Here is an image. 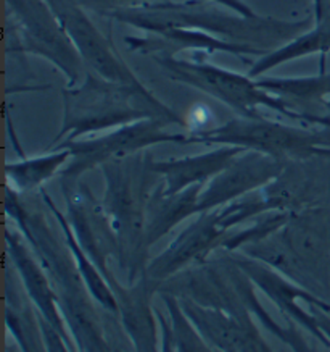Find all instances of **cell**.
Instances as JSON below:
<instances>
[{
    "mask_svg": "<svg viewBox=\"0 0 330 352\" xmlns=\"http://www.w3.org/2000/svg\"><path fill=\"white\" fill-rule=\"evenodd\" d=\"M7 54L37 55L54 65L67 78V87L78 86L86 65L62 23L45 0H7Z\"/></svg>",
    "mask_w": 330,
    "mask_h": 352,
    "instance_id": "obj_6",
    "label": "cell"
},
{
    "mask_svg": "<svg viewBox=\"0 0 330 352\" xmlns=\"http://www.w3.org/2000/svg\"><path fill=\"white\" fill-rule=\"evenodd\" d=\"M325 58H320V72L314 76L258 78L257 85L269 94L295 104H322L330 97V73H325Z\"/></svg>",
    "mask_w": 330,
    "mask_h": 352,
    "instance_id": "obj_23",
    "label": "cell"
},
{
    "mask_svg": "<svg viewBox=\"0 0 330 352\" xmlns=\"http://www.w3.org/2000/svg\"><path fill=\"white\" fill-rule=\"evenodd\" d=\"M84 10L99 13L102 16H108L110 13L126 8H136L147 6V3L161 2V0H76Z\"/></svg>",
    "mask_w": 330,
    "mask_h": 352,
    "instance_id": "obj_26",
    "label": "cell"
},
{
    "mask_svg": "<svg viewBox=\"0 0 330 352\" xmlns=\"http://www.w3.org/2000/svg\"><path fill=\"white\" fill-rule=\"evenodd\" d=\"M63 30L81 55L86 69L97 73L108 81L129 86H143L136 73L128 67L123 57L116 52L110 36H105L91 18L86 15L76 0H45Z\"/></svg>",
    "mask_w": 330,
    "mask_h": 352,
    "instance_id": "obj_9",
    "label": "cell"
},
{
    "mask_svg": "<svg viewBox=\"0 0 330 352\" xmlns=\"http://www.w3.org/2000/svg\"><path fill=\"white\" fill-rule=\"evenodd\" d=\"M153 60L165 69L169 80L204 92L213 99L222 102L244 118H259V109H269L292 122L305 126L330 128L327 115L301 112L285 100L263 91L248 75L231 72L207 62V54H195L192 60H184L171 55H160Z\"/></svg>",
    "mask_w": 330,
    "mask_h": 352,
    "instance_id": "obj_4",
    "label": "cell"
},
{
    "mask_svg": "<svg viewBox=\"0 0 330 352\" xmlns=\"http://www.w3.org/2000/svg\"><path fill=\"white\" fill-rule=\"evenodd\" d=\"M171 123L160 118H147L124 124L97 138L76 139L62 142L54 149H69L71 160L60 173V179H81L87 171L102 166L110 160L139 154L156 144H193L192 136L184 133H169ZM52 149V151H54Z\"/></svg>",
    "mask_w": 330,
    "mask_h": 352,
    "instance_id": "obj_7",
    "label": "cell"
},
{
    "mask_svg": "<svg viewBox=\"0 0 330 352\" xmlns=\"http://www.w3.org/2000/svg\"><path fill=\"white\" fill-rule=\"evenodd\" d=\"M241 152H245L241 147L221 146L220 149L180 159H153L152 170L161 178L165 194H178L197 184H208Z\"/></svg>",
    "mask_w": 330,
    "mask_h": 352,
    "instance_id": "obj_17",
    "label": "cell"
},
{
    "mask_svg": "<svg viewBox=\"0 0 330 352\" xmlns=\"http://www.w3.org/2000/svg\"><path fill=\"white\" fill-rule=\"evenodd\" d=\"M160 296L168 310L176 352H217L185 315L176 296L169 293H160Z\"/></svg>",
    "mask_w": 330,
    "mask_h": 352,
    "instance_id": "obj_24",
    "label": "cell"
},
{
    "mask_svg": "<svg viewBox=\"0 0 330 352\" xmlns=\"http://www.w3.org/2000/svg\"><path fill=\"white\" fill-rule=\"evenodd\" d=\"M39 323H40V330H43V335H44L45 346H47V352H73L67 340H64V338L60 335V333L55 330L49 322H45L40 315H39Z\"/></svg>",
    "mask_w": 330,
    "mask_h": 352,
    "instance_id": "obj_27",
    "label": "cell"
},
{
    "mask_svg": "<svg viewBox=\"0 0 330 352\" xmlns=\"http://www.w3.org/2000/svg\"><path fill=\"white\" fill-rule=\"evenodd\" d=\"M113 352H129V351L123 349V347H116V346H113Z\"/></svg>",
    "mask_w": 330,
    "mask_h": 352,
    "instance_id": "obj_32",
    "label": "cell"
},
{
    "mask_svg": "<svg viewBox=\"0 0 330 352\" xmlns=\"http://www.w3.org/2000/svg\"><path fill=\"white\" fill-rule=\"evenodd\" d=\"M330 16V0H314V21Z\"/></svg>",
    "mask_w": 330,
    "mask_h": 352,
    "instance_id": "obj_30",
    "label": "cell"
},
{
    "mask_svg": "<svg viewBox=\"0 0 330 352\" xmlns=\"http://www.w3.org/2000/svg\"><path fill=\"white\" fill-rule=\"evenodd\" d=\"M124 44L131 52H137L147 57H160V55H171L178 57L179 52L184 50H195V54H231L234 57L246 60L248 57H264L263 50L241 45L229 41L216 38V36L207 34L202 31L193 30H179V28H169L160 32H145V36H128L124 38Z\"/></svg>",
    "mask_w": 330,
    "mask_h": 352,
    "instance_id": "obj_15",
    "label": "cell"
},
{
    "mask_svg": "<svg viewBox=\"0 0 330 352\" xmlns=\"http://www.w3.org/2000/svg\"><path fill=\"white\" fill-rule=\"evenodd\" d=\"M193 144H220L261 152L288 164L311 157H330V128L288 126L271 120L234 118L217 128L190 134Z\"/></svg>",
    "mask_w": 330,
    "mask_h": 352,
    "instance_id": "obj_5",
    "label": "cell"
},
{
    "mask_svg": "<svg viewBox=\"0 0 330 352\" xmlns=\"http://www.w3.org/2000/svg\"><path fill=\"white\" fill-rule=\"evenodd\" d=\"M62 96L63 122L47 151L86 134L116 129L147 118H160L185 128L180 115L163 104L145 86L108 81L91 69H86L84 81L79 86L63 87Z\"/></svg>",
    "mask_w": 330,
    "mask_h": 352,
    "instance_id": "obj_2",
    "label": "cell"
},
{
    "mask_svg": "<svg viewBox=\"0 0 330 352\" xmlns=\"http://www.w3.org/2000/svg\"><path fill=\"white\" fill-rule=\"evenodd\" d=\"M150 152L110 160L102 165L105 192L102 204L110 217L118 239L119 270L126 275V285L137 283L148 265V244L145 236L147 204L160 182L152 170Z\"/></svg>",
    "mask_w": 330,
    "mask_h": 352,
    "instance_id": "obj_3",
    "label": "cell"
},
{
    "mask_svg": "<svg viewBox=\"0 0 330 352\" xmlns=\"http://www.w3.org/2000/svg\"><path fill=\"white\" fill-rule=\"evenodd\" d=\"M203 188L204 184H197L178 194H165L160 178L147 204L145 236L148 248L171 233L180 221L198 215V201Z\"/></svg>",
    "mask_w": 330,
    "mask_h": 352,
    "instance_id": "obj_18",
    "label": "cell"
},
{
    "mask_svg": "<svg viewBox=\"0 0 330 352\" xmlns=\"http://www.w3.org/2000/svg\"><path fill=\"white\" fill-rule=\"evenodd\" d=\"M39 194H40V197H43L44 204L50 210V214H52L55 217V220H57L60 230H62V233H63L64 243L68 244L69 251H71V254H73L74 262H76V265H78V270H79V273H81L82 281H84L86 288L91 293L92 299H94L102 309L106 310V312L118 315V300H116V296L113 294V291H111L110 285L106 283V280L100 273L99 268L94 265V262L87 257V254L82 251V248L79 245L76 236H74L71 226H69V223H68L64 212H62L57 206H55L52 197L49 196L47 191H45L44 188L40 189Z\"/></svg>",
    "mask_w": 330,
    "mask_h": 352,
    "instance_id": "obj_19",
    "label": "cell"
},
{
    "mask_svg": "<svg viewBox=\"0 0 330 352\" xmlns=\"http://www.w3.org/2000/svg\"><path fill=\"white\" fill-rule=\"evenodd\" d=\"M156 286L143 275L137 283L124 285L118 293V318L134 352H161V340L156 331V310L152 305V296Z\"/></svg>",
    "mask_w": 330,
    "mask_h": 352,
    "instance_id": "obj_16",
    "label": "cell"
},
{
    "mask_svg": "<svg viewBox=\"0 0 330 352\" xmlns=\"http://www.w3.org/2000/svg\"><path fill=\"white\" fill-rule=\"evenodd\" d=\"M244 299L246 307L252 310L255 317L261 322V325L266 328L268 331H271L272 335H276L279 340L285 342L287 346H290L294 352H319L316 351L314 347H311L308 342L305 341V338L300 335V331L296 330V323L288 320L285 327L279 325V323L274 320L271 315L268 314V310L263 307V304L259 302L257 298V293H255V286H248L244 293Z\"/></svg>",
    "mask_w": 330,
    "mask_h": 352,
    "instance_id": "obj_25",
    "label": "cell"
},
{
    "mask_svg": "<svg viewBox=\"0 0 330 352\" xmlns=\"http://www.w3.org/2000/svg\"><path fill=\"white\" fill-rule=\"evenodd\" d=\"M285 170V162L274 159L271 155L255 151L241 152L227 168L204 184L200 194L198 215L216 210L246 194L268 186Z\"/></svg>",
    "mask_w": 330,
    "mask_h": 352,
    "instance_id": "obj_12",
    "label": "cell"
},
{
    "mask_svg": "<svg viewBox=\"0 0 330 352\" xmlns=\"http://www.w3.org/2000/svg\"><path fill=\"white\" fill-rule=\"evenodd\" d=\"M311 312H313V315H314L319 330L324 333V336L327 338V341L330 344V317L327 315V312H324V310H320L318 307H311Z\"/></svg>",
    "mask_w": 330,
    "mask_h": 352,
    "instance_id": "obj_29",
    "label": "cell"
},
{
    "mask_svg": "<svg viewBox=\"0 0 330 352\" xmlns=\"http://www.w3.org/2000/svg\"><path fill=\"white\" fill-rule=\"evenodd\" d=\"M60 183L67 202L64 215L82 251L99 268L115 294L123 285L110 270L108 263L110 258L118 257V239L104 204L81 179H60Z\"/></svg>",
    "mask_w": 330,
    "mask_h": 352,
    "instance_id": "obj_8",
    "label": "cell"
},
{
    "mask_svg": "<svg viewBox=\"0 0 330 352\" xmlns=\"http://www.w3.org/2000/svg\"><path fill=\"white\" fill-rule=\"evenodd\" d=\"M224 252L227 258H229L235 267H239L240 270L250 278V281H252L255 286H258V289L263 291V293L276 304V307L281 310L282 314H285L287 320L298 323L300 327L308 330L316 340L322 342L325 347H330L327 338L324 336V333L319 330L318 323H316L313 312L306 314L298 304L300 300H305V302H308L311 307H318L320 310H324V312H330V305L327 302L316 298L313 293L306 291L303 286H296L294 283H290L287 278H283L282 273L268 267L266 263H261L255 261V258L246 257L240 252Z\"/></svg>",
    "mask_w": 330,
    "mask_h": 352,
    "instance_id": "obj_13",
    "label": "cell"
},
{
    "mask_svg": "<svg viewBox=\"0 0 330 352\" xmlns=\"http://www.w3.org/2000/svg\"><path fill=\"white\" fill-rule=\"evenodd\" d=\"M5 322L8 331L23 352H47L37 309L31 300L25 302L8 276L5 283Z\"/></svg>",
    "mask_w": 330,
    "mask_h": 352,
    "instance_id": "obj_22",
    "label": "cell"
},
{
    "mask_svg": "<svg viewBox=\"0 0 330 352\" xmlns=\"http://www.w3.org/2000/svg\"><path fill=\"white\" fill-rule=\"evenodd\" d=\"M5 243L7 254L10 256L12 263L16 268L23 288L27 293V298L34 304L40 317L45 322H49L67 340L73 352H78V347L74 344L71 335H69L62 312H60L58 298L52 281H50L44 267L40 265V262L37 261L34 252L31 251L30 244L26 243V239L23 238L20 231H12L8 228L5 230Z\"/></svg>",
    "mask_w": 330,
    "mask_h": 352,
    "instance_id": "obj_14",
    "label": "cell"
},
{
    "mask_svg": "<svg viewBox=\"0 0 330 352\" xmlns=\"http://www.w3.org/2000/svg\"><path fill=\"white\" fill-rule=\"evenodd\" d=\"M227 236L229 231L221 226L217 208L200 214L160 256L148 262L145 276L158 289V286L184 268L207 262L213 252L222 248Z\"/></svg>",
    "mask_w": 330,
    "mask_h": 352,
    "instance_id": "obj_11",
    "label": "cell"
},
{
    "mask_svg": "<svg viewBox=\"0 0 330 352\" xmlns=\"http://www.w3.org/2000/svg\"><path fill=\"white\" fill-rule=\"evenodd\" d=\"M327 52H330V16L320 21H314L313 28H309L298 38L266 54L264 57L257 58V62H253L248 69V76L258 80L264 73L271 72L272 68L282 63H288L292 60L313 54H320V57H325Z\"/></svg>",
    "mask_w": 330,
    "mask_h": 352,
    "instance_id": "obj_20",
    "label": "cell"
},
{
    "mask_svg": "<svg viewBox=\"0 0 330 352\" xmlns=\"http://www.w3.org/2000/svg\"><path fill=\"white\" fill-rule=\"evenodd\" d=\"M106 18L126 23L145 32H160L169 28L202 31L229 43L250 45L272 52L309 30V18L301 21H283L276 18L241 16L226 13L211 6L210 0H187V2H161L126 8L110 13Z\"/></svg>",
    "mask_w": 330,
    "mask_h": 352,
    "instance_id": "obj_1",
    "label": "cell"
},
{
    "mask_svg": "<svg viewBox=\"0 0 330 352\" xmlns=\"http://www.w3.org/2000/svg\"><path fill=\"white\" fill-rule=\"evenodd\" d=\"M324 107H325V110H327V117L330 118V97H329L327 100H325V105H324Z\"/></svg>",
    "mask_w": 330,
    "mask_h": 352,
    "instance_id": "obj_31",
    "label": "cell"
},
{
    "mask_svg": "<svg viewBox=\"0 0 330 352\" xmlns=\"http://www.w3.org/2000/svg\"><path fill=\"white\" fill-rule=\"evenodd\" d=\"M179 304L204 340L217 352H272L255 327L252 310L246 307L239 289L224 312L203 307L189 299H179Z\"/></svg>",
    "mask_w": 330,
    "mask_h": 352,
    "instance_id": "obj_10",
    "label": "cell"
},
{
    "mask_svg": "<svg viewBox=\"0 0 330 352\" xmlns=\"http://www.w3.org/2000/svg\"><path fill=\"white\" fill-rule=\"evenodd\" d=\"M156 320L160 323L161 330V352H176L169 318L165 317L160 310H156Z\"/></svg>",
    "mask_w": 330,
    "mask_h": 352,
    "instance_id": "obj_28",
    "label": "cell"
},
{
    "mask_svg": "<svg viewBox=\"0 0 330 352\" xmlns=\"http://www.w3.org/2000/svg\"><path fill=\"white\" fill-rule=\"evenodd\" d=\"M71 160L69 149H54L37 157H21L20 162L5 165L7 186L20 194L40 191L43 184L62 173V170Z\"/></svg>",
    "mask_w": 330,
    "mask_h": 352,
    "instance_id": "obj_21",
    "label": "cell"
}]
</instances>
